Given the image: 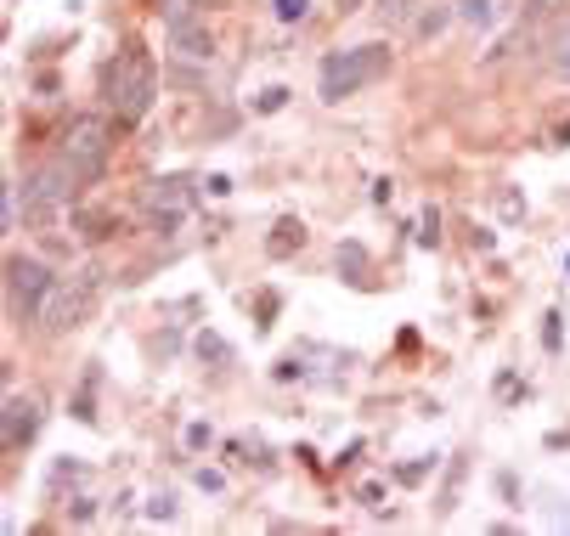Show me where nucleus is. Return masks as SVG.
Segmentation results:
<instances>
[{
	"label": "nucleus",
	"mask_w": 570,
	"mask_h": 536,
	"mask_svg": "<svg viewBox=\"0 0 570 536\" xmlns=\"http://www.w3.org/2000/svg\"><path fill=\"white\" fill-rule=\"evenodd\" d=\"M452 18H457V6H441V0H435V6H429L424 18L412 23V35H418V40H435V35H441V28L452 23Z\"/></svg>",
	"instance_id": "obj_15"
},
{
	"label": "nucleus",
	"mask_w": 570,
	"mask_h": 536,
	"mask_svg": "<svg viewBox=\"0 0 570 536\" xmlns=\"http://www.w3.org/2000/svg\"><path fill=\"white\" fill-rule=\"evenodd\" d=\"M68 514H74V525H85V519L97 514V502H90V497H74V502H68Z\"/></svg>",
	"instance_id": "obj_31"
},
{
	"label": "nucleus",
	"mask_w": 570,
	"mask_h": 536,
	"mask_svg": "<svg viewBox=\"0 0 570 536\" xmlns=\"http://www.w3.org/2000/svg\"><path fill=\"white\" fill-rule=\"evenodd\" d=\"M187 204H192V181L187 175L147 181V214H187Z\"/></svg>",
	"instance_id": "obj_9"
},
{
	"label": "nucleus",
	"mask_w": 570,
	"mask_h": 536,
	"mask_svg": "<svg viewBox=\"0 0 570 536\" xmlns=\"http://www.w3.org/2000/svg\"><path fill=\"white\" fill-rule=\"evenodd\" d=\"M300 373H305V367H300L294 356H288V361H277V378H283V385H288V378H300Z\"/></svg>",
	"instance_id": "obj_36"
},
{
	"label": "nucleus",
	"mask_w": 570,
	"mask_h": 536,
	"mask_svg": "<svg viewBox=\"0 0 570 536\" xmlns=\"http://www.w3.org/2000/svg\"><path fill=\"white\" fill-rule=\"evenodd\" d=\"M356 502H362V509H384V486H379V480L356 486Z\"/></svg>",
	"instance_id": "obj_29"
},
{
	"label": "nucleus",
	"mask_w": 570,
	"mask_h": 536,
	"mask_svg": "<svg viewBox=\"0 0 570 536\" xmlns=\"http://www.w3.org/2000/svg\"><path fill=\"white\" fill-rule=\"evenodd\" d=\"M192 480H198V492H209V497H221V492H226V474H221V469H198Z\"/></svg>",
	"instance_id": "obj_25"
},
{
	"label": "nucleus",
	"mask_w": 570,
	"mask_h": 536,
	"mask_svg": "<svg viewBox=\"0 0 570 536\" xmlns=\"http://www.w3.org/2000/svg\"><path fill=\"white\" fill-rule=\"evenodd\" d=\"M35 429H40V401H35V395H6V412H0V440L18 452V447L35 440Z\"/></svg>",
	"instance_id": "obj_8"
},
{
	"label": "nucleus",
	"mask_w": 570,
	"mask_h": 536,
	"mask_svg": "<svg viewBox=\"0 0 570 536\" xmlns=\"http://www.w3.org/2000/svg\"><path fill=\"white\" fill-rule=\"evenodd\" d=\"M559 322H565L559 311H548V316H543V345H548V350H559V339H565V333H559Z\"/></svg>",
	"instance_id": "obj_28"
},
{
	"label": "nucleus",
	"mask_w": 570,
	"mask_h": 536,
	"mask_svg": "<svg viewBox=\"0 0 570 536\" xmlns=\"http://www.w3.org/2000/svg\"><path fill=\"white\" fill-rule=\"evenodd\" d=\"M192 356L204 361V367H232V361H238V350L226 345V339H221V333H215V328H204V333H198V339H192Z\"/></svg>",
	"instance_id": "obj_10"
},
{
	"label": "nucleus",
	"mask_w": 570,
	"mask_h": 536,
	"mask_svg": "<svg viewBox=\"0 0 570 536\" xmlns=\"http://www.w3.org/2000/svg\"><path fill=\"white\" fill-rule=\"evenodd\" d=\"M181 221H187V214H152V232L176 237V232H181Z\"/></svg>",
	"instance_id": "obj_30"
},
{
	"label": "nucleus",
	"mask_w": 570,
	"mask_h": 536,
	"mask_svg": "<svg viewBox=\"0 0 570 536\" xmlns=\"http://www.w3.org/2000/svg\"><path fill=\"white\" fill-rule=\"evenodd\" d=\"M300 243H305V226L294 221V214H283V221H277V226H271V243H266V249H271L277 260H288V254H294V249H300Z\"/></svg>",
	"instance_id": "obj_13"
},
{
	"label": "nucleus",
	"mask_w": 570,
	"mask_h": 536,
	"mask_svg": "<svg viewBox=\"0 0 570 536\" xmlns=\"http://www.w3.org/2000/svg\"><path fill=\"white\" fill-rule=\"evenodd\" d=\"M418 243H424V249H435V243H441V214H435V209H424V221H418Z\"/></svg>",
	"instance_id": "obj_24"
},
{
	"label": "nucleus",
	"mask_w": 570,
	"mask_h": 536,
	"mask_svg": "<svg viewBox=\"0 0 570 536\" xmlns=\"http://www.w3.org/2000/svg\"><path fill=\"white\" fill-rule=\"evenodd\" d=\"M164 40H169V51L187 57V63H209V57H215V35H209V23L198 18L192 6H169Z\"/></svg>",
	"instance_id": "obj_7"
},
{
	"label": "nucleus",
	"mask_w": 570,
	"mask_h": 536,
	"mask_svg": "<svg viewBox=\"0 0 570 536\" xmlns=\"http://www.w3.org/2000/svg\"><path fill=\"white\" fill-rule=\"evenodd\" d=\"M384 74H390V45L379 40L350 45V51H328L322 57V102H345L362 85H379Z\"/></svg>",
	"instance_id": "obj_2"
},
{
	"label": "nucleus",
	"mask_w": 570,
	"mask_h": 536,
	"mask_svg": "<svg viewBox=\"0 0 570 536\" xmlns=\"http://www.w3.org/2000/svg\"><path fill=\"white\" fill-rule=\"evenodd\" d=\"M339 6H345V12H356V0H339Z\"/></svg>",
	"instance_id": "obj_37"
},
{
	"label": "nucleus",
	"mask_w": 570,
	"mask_h": 536,
	"mask_svg": "<svg viewBox=\"0 0 570 536\" xmlns=\"http://www.w3.org/2000/svg\"><path fill=\"white\" fill-rule=\"evenodd\" d=\"M543 514H548V525H559V531L570 525V509H565V497H553V492H548V502H543Z\"/></svg>",
	"instance_id": "obj_27"
},
{
	"label": "nucleus",
	"mask_w": 570,
	"mask_h": 536,
	"mask_svg": "<svg viewBox=\"0 0 570 536\" xmlns=\"http://www.w3.org/2000/svg\"><path fill=\"white\" fill-rule=\"evenodd\" d=\"M204 192H209V198H226V192H232V175H209Z\"/></svg>",
	"instance_id": "obj_34"
},
{
	"label": "nucleus",
	"mask_w": 570,
	"mask_h": 536,
	"mask_svg": "<svg viewBox=\"0 0 570 536\" xmlns=\"http://www.w3.org/2000/svg\"><path fill=\"white\" fill-rule=\"evenodd\" d=\"M497 214H503L508 226L526 221V198H519V187H497Z\"/></svg>",
	"instance_id": "obj_17"
},
{
	"label": "nucleus",
	"mask_w": 570,
	"mask_h": 536,
	"mask_svg": "<svg viewBox=\"0 0 570 536\" xmlns=\"http://www.w3.org/2000/svg\"><path fill=\"white\" fill-rule=\"evenodd\" d=\"M548 68H553V80H565V85H570V23L548 40Z\"/></svg>",
	"instance_id": "obj_14"
},
{
	"label": "nucleus",
	"mask_w": 570,
	"mask_h": 536,
	"mask_svg": "<svg viewBox=\"0 0 570 536\" xmlns=\"http://www.w3.org/2000/svg\"><path fill=\"white\" fill-rule=\"evenodd\" d=\"M435 463H441V457H418V463H402V469H395V480H402V486H418Z\"/></svg>",
	"instance_id": "obj_21"
},
{
	"label": "nucleus",
	"mask_w": 570,
	"mask_h": 536,
	"mask_svg": "<svg viewBox=\"0 0 570 536\" xmlns=\"http://www.w3.org/2000/svg\"><path fill=\"white\" fill-rule=\"evenodd\" d=\"M457 23L474 28V35L497 28V0H457Z\"/></svg>",
	"instance_id": "obj_12"
},
{
	"label": "nucleus",
	"mask_w": 570,
	"mask_h": 536,
	"mask_svg": "<svg viewBox=\"0 0 570 536\" xmlns=\"http://www.w3.org/2000/svg\"><path fill=\"white\" fill-rule=\"evenodd\" d=\"M181 440H187V452H209V447H215V429H209L204 418H192L187 429H181Z\"/></svg>",
	"instance_id": "obj_19"
},
{
	"label": "nucleus",
	"mask_w": 570,
	"mask_h": 536,
	"mask_svg": "<svg viewBox=\"0 0 570 536\" xmlns=\"http://www.w3.org/2000/svg\"><path fill=\"white\" fill-rule=\"evenodd\" d=\"M288 97H294L288 85H266V90L254 97V113H283V107H288Z\"/></svg>",
	"instance_id": "obj_18"
},
{
	"label": "nucleus",
	"mask_w": 570,
	"mask_h": 536,
	"mask_svg": "<svg viewBox=\"0 0 570 536\" xmlns=\"http://www.w3.org/2000/svg\"><path fill=\"white\" fill-rule=\"evenodd\" d=\"M271 6H277V18H283V23H300L305 12H311V0H271Z\"/></svg>",
	"instance_id": "obj_26"
},
{
	"label": "nucleus",
	"mask_w": 570,
	"mask_h": 536,
	"mask_svg": "<svg viewBox=\"0 0 570 536\" xmlns=\"http://www.w3.org/2000/svg\"><path fill=\"white\" fill-rule=\"evenodd\" d=\"M565 277H570V254H565Z\"/></svg>",
	"instance_id": "obj_38"
},
{
	"label": "nucleus",
	"mask_w": 570,
	"mask_h": 536,
	"mask_svg": "<svg viewBox=\"0 0 570 536\" xmlns=\"http://www.w3.org/2000/svg\"><path fill=\"white\" fill-rule=\"evenodd\" d=\"M390 198H395V181H390V175H379V181H373V204L384 209V204H390Z\"/></svg>",
	"instance_id": "obj_32"
},
{
	"label": "nucleus",
	"mask_w": 570,
	"mask_h": 536,
	"mask_svg": "<svg viewBox=\"0 0 570 536\" xmlns=\"http://www.w3.org/2000/svg\"><path fill=\"white\" fill-rule=\"evenodd\" d=\"M74 187H80V175H74L68 159H57V164H45L40 175H28V221L51 226L57 214H63V204L74 198Z\"/></svg>",
	"instance_id": "obj_4"
},
{
	"label": "nucleus",
	"mask_w": 570,
	"mask_h": 536,
	"mask_svg": "<svg viewBox=\"0 0 570 536\" xmlns=\"http://www.w3.org/2000/svg\"><path fill=\"white\" fill-rule=\"evenodd\" d=\"M51 288H57V277H51L45 260H28V254L6 260V294H12V311L18 316H40V305H45Z\"/></svg>",
	"instance_id": "obj_5"
},
{
	"label": "nucleus",
	"mask_w": 570,
	"mask_h": 536,
	"mask_svg": "<svg viewBox=\"0 0 570 536\" xmlns=\"http://www.w3.org/2000/svg\"><path fill=\"white\" fill-rule=\"evenodd\" d=\"M74 418H80V423H97V407H90V395H80V401H74Z\"/></svg>",
	"instance_id": "obj_35"
},
{
	"label": "nucleus",
	"mask_w": 570,
	"mask_h": 536,
	"mask_svg": "<svg viewBox=\"0 0 570 536\" xmlns=\"http://www.w3.org/2000/svg\"><path fill=\"white\" fill-rule=\"evenodd\" d=\"M23 192L28 187H6V232H18V226H23Z\"/></svg>",
	"instance_id": "obj_22"
},
{
	"label": "nucleus",
	"mask_w": 570,
	"mask_h": 536,
	"mask_svg": "<svg viewBox=\"0 0 570 536\" xmlns=\"http://www.w3.org/2000/svg\"><path fill=\"white\" fill-rule=\"evenodd\" d=\"M570 0H526V18H565Z\"/></svg>",
	"instance_id": "obj_23"
},
{
	"label": "nucleus",
	"mask_w": 570,
	"mask_h": 536,
	"mask_svg": "<svg viewBox=\"0 0 570 536\" xmlns=\"http://www.w3.org/2000/svg\"><path fill=\"white\" fill-rule=\"evenodd\" d=\"M142 514L152 519V525H169V519H176V497H169V492H152Z\"/></svg>",
	"instance_id": "obj_20"
},
{
	"label": "nucleus",
	"mask_w": 570,
	"mask_h": 536,
	"mask_svg": "<svg viewBox=\"0 0 570 536\" xmlns=\"http://www.w3.org/2000/svg\"><path fill=\"white\" fill-rule=\"evenodd\" d=\"M379 12H384V18H390V23H402L412 6H407V0H379Z\"/></svg>",
	"instance_id": "obj_33"
},
{
	"label": "nucleus",
	"mask_w": 570,
	"mask_h": 536,
	"mask_svg": "<svg viewBox=\"0 0 570 536\" xmlns=\"http://www.w3.org/2000/svg\"><path fill=\"white\" fill-rule=\"evenodd\" d=\"M339 271H345L350 283L367 277V249H362V243H339Z\"/></svg>",
	"instance_id": "obj_16"
},
{
	"label": "nucleus",
	"mask_w": 570,
	"mask_h": 536,
	"mask_svg": "<svg viewBox=\"0 0 570 536\" xmlns=\"http://www.w3.org/2000/svg\"><path fill=\"white\" fill-rule=\"evenodd\" d=\"M107 102H113L119 125H136V119H147L152 97H159V68H152L147 45H125L119 51V63L107 68Z\"/></svg>",
	"instance_id": "obj_1"
},
{
	"label": "nucleus",
	"mask_w": 570,
	"mask_h": 536,
	"mask_svg": "<svg viewBox=\"0 0 570 536\" xmlns=\"http://www.w3.org/2000/svg\"><path fill=\"white\" fill-rule=\"evenodd\" d=\"M63 159L74 164L80 181H97L107 164V125L102 119H74V130L63 136Z\"/></svg>",
	"instance_id": "obj_6"
},
{
	"label": "nucleus",
	"mask_w": 570,
	"mask_h": 536,
	"mask_svg": "<svg viewBox=\"0 0 570 536\" xmlns=\"http://www.w3.org/2000/svg\"><path fill=\"white\" fill-rule=\"evenodd\" d=\"M464 480H469V457L457 452V457H452V469H446L441 497H435V514H452V509H457V497H464Z\"/></svg>",
	"instance_id": "obj_11"
},
{
	"label": "nucleus",
	"mask_w": 570,
	"mask_h": 536,
	"mask_svg": "<svg viewBox=\"0 0 570 536\" xmlns=\"http://www.w3.org/2000/svg\"><path fill=\"white\" fill-rule=\"evenodd\" d=\"M90 299H97V271H80V277H57V288L40 305L45 333H68L90 316Z\"/></svg>",
	"instance_id": "obj_3"
}]
</instances>
